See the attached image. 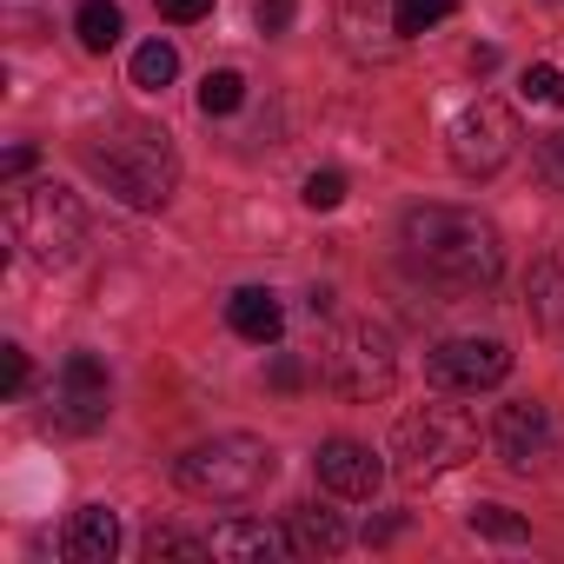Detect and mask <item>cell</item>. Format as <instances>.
<instances>
[{
    "label": "cell",
    "instance_id": "1",
    "mask_svg": "<svg viewBox=\"0 0 564 564\" xmlns=\"http://www.w3.org/2000/svg\"><path fill=\"white\" fill-rule=\"evenodd\" d=\"M405 259H412V272H425L432 286H445L458 300L491 293L498 272H505L498 226L478 219V213H458V206H419V213H405Z\"/></svg>",
    "mask_w": 564,
    "mask_h": 564
},
{
    "label": "cell",
    "instance_id": "2",
    "mask_svg": "<svg viewBox=\"0 0 564 564\" xmlns=\"http://www.w3.org/2000/svg\"><path fill=\"white\" fill-rule=\"evenodd\" d=\"M87 166L94 180H107V193L133 213H160L173 193H180V153L166 140V127H147V120H120L107 127L94 147H87Z\"/></svg>",
    "mask_w": 564,
    "mask_h": 564
},
{
    "label": "cell",
    "instance_id": "3",
    "mask_svg": "<svg viewBox=\"0 0 564 564\" xmlns=\"http://www.w3.org/2000/svg\"><path fill=\"white\" fill-rule=\"evenodd\" d=\"M272 471H279V458H272V445L252 438V432H219V438H199V445H186V452L173 458L180 491L213 498V505H239V498L265 491Z\"/></svg>",
    "mask_w": 564,
    "mask_h": 564
},
{
    "label": "cell",
    "instance_id": "4",
    "mask_svg": "<svg viewBox=\"0 0 564 564\" xmlns=\"http://www.w3.org/2000/svg\"><path fill=\"white\" fill-rule=\"evenodd\" d=\"M8 232L34 265H74L87 246V206L74 186L41 180V186H14L8 199Z\"/></svg>",
    "mask_w": 564,
    "mask_h": 564
},
{
    "label": "cell",
    "instance_id": "5",
    "mask_svg": "<svg viewBox=\"0 0 564 564\" xmlns=\"http://www.w3.org/2000/svg\"><path fill=\"white\" fill-rule=\"evenodd\" d=\"M471 452H478V419H471L465 405H419V412H405L399 432H392V458H399V471H405L412 485H425V478L465 465Z\"/></svg>",
    "mask_w": 564,
    "mask_h": 564
},
{
    "label": "cell",
    "instance_id": "6",
    "mask_svg": "<svg viewBox=\"0 0 564 564\" xmlns=\"http://www.w3.org/2000/svg\"><path fill=\"white\" fill-rule=\"evenodd\" d=\"M319 372L339 399H386L392 379H399V359H392V333L359 319V326H339L319 352Z\"/></svg>",
    "mask_w": 564,
    "mask_h": 564
},
{
    "label": "cell",
    "instance_id": "7",
    "mask_svg": "<svg viewBox=\"0 0 564 564\" xmlns=\"http://www.w3.org/2000/svg\"><path fill=\"white\" fill-rule=\"evenodd\" d=\"M518 113L505 107V100H471L458 120H452V133H445V147H452V166L465 173V180H491L511 153H518Z\"/></svg>",
    "mask_w": 564,
    "mask_h": 564
},
{
    "label": "cell",
    "instance_id": "8",
    "mask_svg": "<svg viewBox=\"0 0 564 564\" xmlns=\"http://www.w3.org/2000/svg\"><path fill=\"white\" fill-rule=\"evenodd\" d=\"M425 372L438 392H491L511 379V346L505 339H445V346H432Z\"/></svg>",
    "mask_w": 564,
    "mask_h": 564
},
{
    "label": "cell",
    "instance_id": "9",
    "mask_svg": "<svg viewBox=\"0 0 564 564\" xmlns=\"http://www.w3.org/2000/svg\"><path fill=\"white\" fill-rule=\"evenodd\" d=\"M107 412H113L107 366L94 352H67L61 359V379H54V425L61 432H100Z\"/></svg>",
    "mask_w": 564,
    "mask_h": 564
},
{
    "label": "cell",
    "instance_id": "10",
    "mask_svg": "<svg viewBox=\"0 0 564 564\" xmlns=\"http://www.w3.org/2000/svg\"><path fill=\"white\" fill-rule=\"evenodd\" d=\"M491 445H498V458H505L518 478H531V471H551V458H557V425H551L544 405L518 399V405H498Z\"/></svg>",
    "mask_w": 564,
    "mask_h": 564
},
{
    "label": "cell",
    "instance_id": "11",
    "mask_svg": "<svg viewBox=\"0 0 564 564\" xmlns=\"http://www.w3.org/2000/svg\"><path fill=\"white\" fill-rule=\"evenodd\" d=\"M313 465H319V485L339 491V498H372L379 478H386V465H379L372 445H359V438H326Z\"/></svg>",
    "mask_w": 564,
    "mask_h": 564
},
{
    "label": "cell",
    "instance_id": "12",
    "mask_svg": "<svg viewBox=\"0 0 564 564\" xmlns=\"http://www.w3.org/2000/svg\"><path fill=\"white\" fill-rule=\"evenodd\" d=\"M293 544H286V531H272V524H259V518H226V524H213V557L219 564H265V557H286Z\"/></svg>",
    "mask_w": 564,
    "mask_h": 564
},
{
    "label": "cell",
    "instance_id": "13",
    "mask_svg": "<svg viewBox=\"0 0 564 564\" xmlns=\"http://www.w3.org/2000/svg\"><path fill=\"white\" fill-rule=\"evenodd\" d=\"M346 524H339V511H326V505H293L286 511V544H293V557H339L346 551Z\"/></svg>",
    "mask_w": 564,
    "mask_h": 564
},
{
    "label": "cell",
    "instance_id": "14",
    "mask_svg": "<svg viewBox=\"0 0 564 564\" xmlns=\"http://www.w3.org/2000/svg\"><path fill=\"white\" fill-rule=\"evenodd\" d=\"M113 551H120V518H113L107 505L74 511V524H67V557H74V564H113Z\"/></svg>",
    "mask_w": 564,
    "mask_h": 564
},
{
    "label": "cell",
    "instance_id": "15",
    "mask_svg": "<svg viewBox=\"0 0 564 564\" xmlns=\"http://www.w3.org/2000/svg\"><path fill=\"white\" fill-rule=\"evenodd\" d=\"M226 319H232V333L252 339V346H272L279 333H286V313H279V300H272L265 286H239V293L226 300Z\"/></svg>",
    "mask_w": 564,
    "mask_h": 564
},
{
    "label": "cell",
    "instance_id": "16",
    "mask_svg": "<svg viewBox=\"0 0 564 564\" xmlns=\"http://www.w3.org/2000/svg\"><path fill=\"white\" fill-rule=\"evenodd\" d=\"M74 34H80V47H87V54H107V47L127 34V21H120V8H113V0H80Z\"/></svg>",
    "mask_w": 564,
    "mask_h": 564
},
{
    "label": "cell",
    "instance_id": "17",
    "mask_svg": "<svg viewBox=\"0 0 564 564\" xmlns=\"http://www.w3.org/2000/svg\"><path fill=\"white\" fill-rule=\"evenodd\" d=\"M173 74H180L173 41H147V47L133 54V87H140V94H166V87H173Z\"/></svg>",
    "mask_w": 564,
    "mask_h": 564
},
{
    "label": "cell",
    "instance_id": "18",
    "mask_svg": "<svg viewBox=\"0 0 564 564\" xmlns=\"http://www.w3.org/2000/svg\"><path fill=\"white\" fill-rule=\"evenodd\" d=\"M458 14V0H392V34H425V28H438V21H452Z\"/></svg>",
    "mask_w": 564,
    "mask_h": 564
},
{
    "label": "cell",
    "instance_id": "19",
    "mask_svg": "<svg viewBox=\"0 0 564 564\" xmlns=\"http://www.w3.org/2000/svg\"><path fill=\"white\" fill-rule=\"evenodd\" d=\"M531 300H538V306H531L538 326H557V319H564V265H557V259H544V265L531 272Z\"/></svg>",
    "mask_w": 564,
    "mask_h": 564
},
{
    "label": "cell",
    "instance_id": "20",
    "mask_svg": "<svg viewBox=\"0 0 564 564\" xmlns=\"http://www.w3.org/2000/svg\"><path fill=\"white\" fill-rule=\"evenodd\" d=\"M478 538H498V544H524L531 538V524L518 518V511H505V505H471V518H465Z\"/></svg>",
    "mask_w": 564,
    "mask_h": 564
},
{
    "label": "cell",
    "instance_id": "21",
    "mask_svg": "<svg viewBox=\"0 0 564 564\" xmlns=\"http://www.w3.org/2000/svg\"><path fill=\"white\" fill-rule=\"evenodd\" d=\"M239 100H246V80H239L232 67H219V74L199 80V113H206V120H213V113H232Z\"/></svg>",
    "mask_w": 564,
    "mask_h": 564
},
{
    "label": "cell",
    "instance_id": "22",
    "mask_svg": "<svg viewBox=\"0 0 564 564\" xmlns=\"http://www.w3.org/2000/svg\"><path fill=\"white\" fill-rule=\"evenodd\" d=\"M147 557L160 564V557H193V564H206L213 557V538H186V531H153L147 538Z\"/></svg>",
    "mask_w": 564,
    "mask_h": 564
},
{
    "label": "cell",
    "instance_id": "23",
    "mask_svg": "<svg viewBox=\"0 0 564 564\" xmlns=\"http://www.w3.org/2000/svg\"><path fill=\"white\" fill-rule=\"evenodd\" d=\"M518 94L538 100V107H564V67H524Z\"/></svg>",
    "mask_w": 564,
    "mask_h": 564
},
{
    "label": "cell",
    "instance_id": "24",
    "mask_svg": "<svg viewBox=\"0 0 564 564\" xmlns=\"http://www.w3.org/2000/svg\"><path fill=\"white\" fill-rule=\"evenodd\" d=\"M339 199H346V173H339V166L306 173V206H313V213H333Z\"/></svg>",
    "mask_w": 564,
    "mask_h": 564
},
{
    "label": "cell",
    "instance_id": "25",
    "mask_svg": "<svg viewBox=\"0 0 564 564\" xmlns=\"http://www.w3.org/2000/svg\"><path fill=\"white\" fill-rule=\"evenodd\" d=\"M0 386H8V399L28 392V352L21 346H0Z\"/></svg>",
    "mask_w": 564,
    "mask_h": 564
},
{
    "label": "cell",
    "instance_id": "26",
    "mask_svg": "<svg viewBox=\"0 0 564 564\" xmlns=\"http://www.w3.org/2000/svg\"><path fill=\"white\" fill-rule=\"evenodd\" d=\"M538 173H544V186H557V193H564V133L538 140Z\"/></svg>",
    "mask_w": 564,
    "mask_h": 564
},
{
    "label": "cell",
    "instance_id": "27",
    "mask_svg": "<svg viewBox=\"0 0 564 564\" xmlns=\"http://www.w3.org/2000/svg\"><path fill=\"white\" fill-rule=\"evenodd\" d=\"M265 379H272V392H300V386H306V366H300V359H293V352H279V359H272V372H265Z\"/></svg>",
    "mask_w": 564,
    "mask_h": 564
},
{
    "label": "cell",
    "instance_id": "28",
    "mask_svg": "<svg viewBox=\"0 0 564 564\" xmlns=\"http://www.w3.org/2000/svg\"><path fill=\"white\" fill-rule=\"evenodd\" d=\"M252 14H259L265 34H286L293 28V0H252Z\"/></svg>",
    "mask_w": 564,
    "mask_h": 564
},
{
    "label": "cell",
    "instance_id": "29",
    "mask_svg": "<svg viewBox=\"0 0 564 564\" xmlns=\"http://www.w3.org/2000/svg\"><path fill=\"white\" fill-rule=\"evenodd\" d=\"M160 14L186 28V21H206V14H213V0H160Z\"/></svg>",
    "mask_w": 564,
    "mask_h": 564
},
{
    "label": "cell",
    "instance_id": "30",
    "mask_svg": "<svg viewBox=\"0 0 564 564\" xmlns=\"http://www.w3.org/2000/svg\"><path fill=\"white\" fill-rule=\"evenodd\" d=\"M34 160H41L34 147H14L8 160H0V173H8V180H28V173H34Z\"/></svg>",
    "mask_w": 564,
    "mask_h": 564
}]
</instances>
